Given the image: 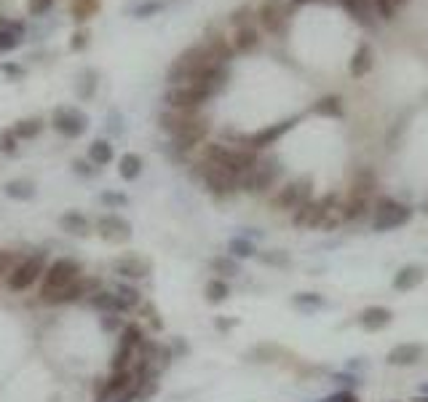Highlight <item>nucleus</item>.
Here are the masks:
<instances>
[{
  "mask_svg": "<svg viewBox=\"0 0 428 402\" xmlns=\"http://www.w3.org/2000/svg\"><path fill=\"white\" fill-rule=\"evenodd\" d=\"M206 134H209V121L199 116V118L187 126L185 132L174 137V147H180V150H190V147H196L199 142H203V140H206Z\"/></svg>",
  "mask_w": 428,
  "mask_h": 402,
  "instance_id": "nucleus-17",
  "label": "nucleus"
},
{
  "mask_svg": "<svg viewBox=\"0 0 428 402\" xmlns=\"http://www.w3.org/2000/svg\"><path fill=\"white\" fill-rule=\"evenodd\" d=\"M160 8V3H145L142 8H137V16H145V13H150V11H158Z\"/></svg>",
  "mask_w": 428,
  "mask_h": 402,
  "instance_id": "nucleus-51",
  "label": "nucleus"
},
{
  "mask_svg": "<svg viewBox=\"0 0 428 402\" xmlns=\"http://www.w3.org/2000/svg\"><path fill=\"white\" fill-rule=\"evenodd\" d=\"M129 384H132V373H129V370H113V375L105 381V386H102L96 400L107 402L110 397H118V394H123V391L129 389Z\"/></svg>",
  "mask_w": 428,
  "mask_h": 402,
  "instance_id": "nucleus-20",
  "label": "nucleus"
},
{
  "mask_svg": "<svg viewBox=\"0 0 428 402\" xmlns=\"http://www.w3.org/2000/svg\"><path fill=\"white\" fill-rule=\"evenodd\" d=\"M8 266H11V255L0 252V276H3V274H8Z\"/></svg>",
  "mask_w": 428,
  "mask_h": 402,
  "instance_id": "nucleus-50",
  "label": "nucleus"
},
{
  "mask_svg": "<svg viewBox=\"0 0 428 402\" xmlns=\"http://www.w3.org/2000/svg\"><path fill=\"white\" fill-rule=\"evenodd\" d=\"M310 199H313V183H310V177H300V180H292V183H287L281 188L273 204L279 207L281 212H294Z\"/></svg>",
  "mask_w": 428,
  "mask_h": 402,
  "instance_id": "nucleus-6",
  "label": "nucleus"
},
{
  "mask_svg": "<svg viewBox=\"0 0 428 402\" xmlns=\"http://www.w3.org/2000/svg\"><path fill=\"white\" fill-rule=\"evenodd\" d=\"M0 150H3V153H13V150H16V134L13 132L0 134Z\"/></svg>",
  "mask_w": 428,
  "mask_h": 402,
  "instance_id": "nucleus-44",
  "label": "nucleus"
},
{
  "mask_svg": "<svg viewBox=\"0 0 428 402\" xmlns=\"http://www.w3.org/2000/svg\"><path fill=\"white\" fill-rule=\"evenodd\" d=\"M86 40H89V32H86V30H80L78 35H75V40H73V49H75V51H80V49L86 46Z\"/></svg>",
  "mask_w": 428,
  "mask_h": 402,
  "instance_id": "nucleus-49",
  "label": "nucleus"
},
{
  "mask_svg": "<svg viewBox=\"0 0 428 402\" xmlns=\"http://www.w3.org/2000/svg\"><path fill=\"white\" fill-rule=\"evenodd\" d=\"M410 217H413V207L391 199V196H380V199L372 204V228L380 231V233L394 231V228L399 226H407Z\"/></svg>",
  "mask_w": 428,
  "mask_h": 402,
  "instance_id": "nucleus-3",
  "label": "nucleus"
},
{
  "mask_svg": "<svg viewBox=\"0 0 428 402\" xmlns=\"http://www.w3.org/2000/svg\"><path fill=\"white\" fill-rule=\"evenodd\" d=\"M89 159H92L94 164H99V166H105V164L113 161V145L105 142V140H96V142H92V147H89Z\"/></svg>",
  "mask_w": 428,
  "mask_h": 402,
  "instance_id": "nucleus-34",
  "label": "nucleus"
},
{
  "mask_svg": "<svg viewBox=\"0 0 428 402\" xmlns=\"http://www.w3.org/2000/svg\"><path fill=\"white\" fill-rule=\"evenodd\" d=\"M420 357H423V346H417V343H399V346H394L388 351V365L407 367V365L420 362Z\"/></svg>",
  "mask_w": 428,
  "mask_h": 402,
  "instance_id": "nucleus-21",
  "label": "nucleus"
},
{
  "mask_svg": "<svg viewBox=\"0 0 428 402\" xmlns=\"http://www.w3.org/2000/svg\"><path fill=\"white\" fill-rule=\"evenodd\" d=\"M145 343V338H142V330L137 327V324H126L123 327V335H120V343H118V351H115V357L110 362V367L113 370H126V365L134 360V351Z\"/></svg>",
  "mask_w": 428,
  "mask_h": 402,
  "instance_id": "nucleus-11",
  "label": "nucleus"
},
{
  "mask_svg": "<svg viewBox=\"0 0 428 402\" xmlns=\"http://www.w3.org/2000/svg\"><path fill=\"white\" fill-rule=\"evenodd\" d=\"M227 295H230V287H227V281L212 279L209 284H206V300H209V303H222Z\"/></svg>",
  "mask_w": 428,
  "mask_h": 402,
  "instance_id": "nucleus-35",
  "label": "nucleus"
},
{
  "mask_svg": "<svg viewBox=\"0 0 428 402\" xmlns=\"http://www.w3.org/2000/svg\"><path fill=\"white\" fill-rule=\"evenodd\" d=\"M40 129H43V123H40L38 118H30V121H19L13 134H16V137H35V134H40Z\"/></svg>",
  "mask_w": 428,
  "mask_h": 402,
  "instance_id": "nucleus-36",
  "label": "nucleus"
},
{
  "mask_svg": "<svg viewBox=\"0 0 428 402\" xmlns=\"http://www.w3.org/2000/svg\"><path fill=\"white\" fill-rule=\"evenodd\" d=\"M206 51L212 54L214 62H220V65H222V62H227V59L233 56V46H230L222 35H212L209 43H206Z\"/></svg>",
  "mask_w": 428,
  "mask_h": 402,
  "instance_id": "nucleus-30",
  "label": "nucleus"
},
{
  "mask_svg": "<svg viewBox=\"0 0 428 402\" xmlns=\"http://www.w3.org/2000/svg\"><path fill=\"white\" fill-rule=\"evenodd\" d=\"M51 3L54 0H30V13H46L49 8H51Z\"/></svg>",
  "mask_w": 428,
  "mask_h": 402,
  "instance_id": "nucleus-47",
  "label": "nucleus"
},
{
  "mask_svg": "<svg viewBox=\"0 0 428 402\" xmlns=\"http://www.w3.org/2000/svg\"><path fill=\"white\" fill-rule=\"evenodd\" d=\"M209 99V94L199 89V86H193V83H182V86H174L169 89L166 94V102L172 110H182V113H196L203 102Z\"/></svg>",
  "mask_w": 428,
  "mask_h": 402,
  "instance_id": "nucleus-10",
  "label": "nucleus"
},
{
  "mask_svg": "<svg viewBox=\"0 0 428 402\" xmlns=\"http://www.w3.org/2000/svg\"><path fill=\"white\" fill-rule=\"evenodd\" d=\"M43 274H46L43 255H32V257H27L25 263H19V266L13 268L11 274H8V279H6V284H8V290H13V293H22L27 287H32Z\"/></svg>",
  "mask_w": 428,
  "mask_h": 402,
  "instance_id": "nucleus-8",
  "label": "nucleus"
},
{
  "mask_svg": "<svg viewBox=\"0 0 428 402\" xmlns=\"http://www.w3.org/2000/svg\"><path fill=\"white\" fill-rule=\"evenodd\" d=\"M401 3H407V0H394V6H401Z\"/></svg>",
  "mask_w": 428,
  "mask_h": 402,
  "instance_id": "nucleus-55",
  "label": "nucleus"
},
{
  "mask_svg": "<svg viewBox=\"0 0 428 402\" xmlns=\"http://www.w3.org/2000/svg\"><path fill=\"white\" fill-rule=\"evenodd\" d=\"M310 113H316V116H327V118H340V116H343V99H340L337 94L321 97L319 102L310 107Z\"/></svg>",
  "mask_w": 428,
  "mask_h": 402,
  "instance_id": "nucleus-27",
  "label": "nucleus"
},
{
  "mask_svg": "<svg viewBox=\"0 0 428 402\" xmlns=\"http://www.w3.org/2000/svg\"><path fill=\"white\" fill-rule=\"evenodd\" d=\"M99 11V0H70V13L75 22H89Z\"/></svg>",
  "mask_w": 428,
  "mask_h": 402,
  "instance_id": "nucleus-31",
  "label": "nucleus"
},
{
  "mask_svg": "<svg viewBox=\"0 0 428 402\" xmlns=\"http://www.w3.org/2000/svg\"><path fill=\"white\" fill-rule=\"evenodd\" d=\"M260 260H263L265 266H287V263H289L287 252H281V250H273V252H263V255H260Z\"/></svg>",
  "mask_w": 428,
  "mask_h": 402,
  "instance_id": "nucleus-40",
  "label": "nucleus"
},
{
  "mask_svg": "<svg viewBox=\"0 0 428 402\" xmlns=\"http://www.w3.org/2000/svg\"><path fill=\"white\" fill-rule=\"evenodd\" d=\"M199 174L201 180H203V185L209 188L214 196H230L233 190H239V177L230 174L227 169H222V166L212 164V161H203Z\"/></svg>",
  "mask_w": 428,
  "mask_h": 402,
  "instance_id": "nucleus-9",
  "label": "nucleus"
},
{
  "mask_svg": "<svg viewBox=\"0 0 428 402\" xmlns=\"http://www.w3.org/2000/svg\"><path fill=\"white\" fill-rule=\"evenodd\" d=\"M118 172L123 180H137L139 174H142V159L137 156V153H126L123 159H120V166H118Z\"/></svg>",
  "mask_w": 428,
  "mask_h": 402,
  "instance_id": "nucleus-32",
  "label": "nucleus"
},
{
  "mask_svg": "<svg viewBox=\"0 0 428 402\" xmlns=\"http://www.w3.org/2000/svg\"><path fill=\"white\" fill-rule=\"evenodd\" d=\"M329 402H359L356 400V397H353V394H348V391H343V394H334L332 400Z\"/></svg>",
  "mask_w": 428,
  "mask_h": 402,
  "instance_id": "nucleus-52",
  "label": "nucleus"
},
{
  "mask_svg": "<svg viewBox=\"0 0 428 402\" xmlns=\"http://www.w3.org/2000/svg\"><path fill=\"white\" fill-rule=\"evenodd\" d=\"M340 212H343V220H348V223H359L367 214H372V201L367 196H348V201L340 207Z\"/></svg>",
  "mask_w": 428,
  "mask_h": 402,
  "instance_id": "nucleus-19",
  "label": "nucleus"
},
{
  "mask_svg": "<svg viewBox=\"0 0 428 402\" xmlns=\"http://www.w3.org/2000/svg\"><path fill=\"white\" fill-rule=\"evenodd\" d=\"M118 293H120V298H123V300L129 303V308L137 306V303H139V293H137L134 287H126V284H120V287H118Z\"/></svg>",
  "mask_w": 428,
  "mask_h": 402,
  "instance_id": "nucleus-42",
  "label": "nucleus"
},
{
  "mask_svg": "<svg viewBox=\"0 0 428 402\" xmlns=\"http://www.w3.org/2000/svg\"><path fill=\"white\" fill-rule=\"evenodd\" d=\"M391 322H394V314H391V308H386V306H367L359 314V324L367 330V333L386 330Z\"/></svg>",
  "mask_w": 428,
  "mask_h": 402,
  "instance_id": "nucleus-16",
  "label": "nucleus"
},
{
  "mask_svg": "<svg viewBox=\"0 0 428 402\" xmlns=\"http://www.w3.org/2000/svg\"><path fill=\"white\" fill-rule=\"evenodd\" d=\"M96 228H99L102 239L107 241H126L132 236V226H129L120 214H102V217L96 220Z\"/></svg>",
  "mask_w": 428,
  "mask_h": 402,
  "instance_id": "nucleus-15",
  "label": "nucleus"
},
{
  "mask_svg": "<svg viewBox=\"0 0 428 402\" xmlns=\"http://www.w3.org/2000/svg\"><path fill=\"white\" fill-rule=\"evenodd\" d=\"M212 268L214 271H220V274H227V276H236V274H239V266H236L233 257H214Z\"/></svg>",
  "mask_w": 428,
  "mask_h": 402,
  "instance_id": "nucleus-37",
  "label": "nucleus"
},
{
  "mask_svg": "<svg viewBox=\"0 0 428 402\" xmlns=\"http://www.w3.org/2000/svg\"><path fill=\"white\" fill-rule=\"evenodd\" d=\"M334 207H337V196L334 193H327L321 199H310L300 209H294L292 223L300 228H319V226L329 228L334 223L332 220Z\"/></svg>",
  "mask_w": 428,
  "mask_h": 402,
  "instance_id": "nucleus-2",
  "label": "nucleus"
},
{
  "mask_svg": "<svg viewBox=\"0 0 428 402\" xmlns=\"http://www.w3.org/2000/svg\"><path fill=\"white\" fill-rule=\"evenodd\" d=\"M203 161H212L217 166H222V169H227L230 174H236L239 180L257 166V156H254L252 147H227V145H222V142L206 145V150H203Z\"/></svg>",
  "mask_w": 428,
  "mask_h": 402,
  "instance_id": "nucleus-1",
  "label": "nucleus"
},
{
  "mask_svg": "<svg viewBox=\"0 0 428 402\" xmlns=\"http://www.w3.org/2000/svg\"><path fill=\"white\" fill-rule=\"evenodd\" d=\"M115 271L120 276H129V279H142L150 274V263L139 255H126V257H118L115 260Z\"/></svg>",
  "mask_w": 428,
  "mask_h": 402,
  "instance_id": "nucleus-18",
  "label": "nucleus"
},
{
  "mask_svg": "<svg viewBox=\"0 0 428 402\" xmlns=\"http://www.w3.org/2000/svg\"><path fill=\"white\" fill-rule=\"evenodd\" d=\"M6 196L16 201H27L35 196V185L27 183V180H11V183L6 185Z\"/></svg>",
  "mask_w": 428,
  "mask_h": 402,
  "instance_id": "nucleus-33",
  "label": "nucleus"
},
{
  "mask_svg": "<svg viewBox=\"0 0 428 402\" xmlns=\"http://www.w3.org/2000/svg\"><path fill=\"white\" fill-rule=\"evenodd\" d=\"M209 65H214V59L212 54L206 51V46H193V49H187V51H182L174 59V65L169 67V80L172 83H177V80H193L201 70H206Z\"/></svg>",
  "mask_w": 428,
  "mask_h": 402,
  "instance_id": "nucleus-4",
  "label": "nucleus"
},
{
  "mask_svg": "<svg viewBox=\"0 0 428 402\" xmlns=\"http://www.w3.org/2000/svg\"><path fill=\"white\" fill-rule=\"evenodd\" d=\"M80 279V266L75 260H70V257H59V260H54L51 266L46 268V274H43V287H40V298L46 300L49 295L59 293V290H65L70 287L73 281Z\"/></svg>",
  "mask_w": 428,
  "mask_h": 402,
  "instance_id": "nucleus-5",
  "label": "nucleus"
},
{
  "mask_svg": "<svg viewBox=\"0 0 428 402\" xmlns=\"http://www.w3.org/2000/svg\"><path fill=\"white\" fill-rule=\"evenodd\" d=\"M257 43H260V35H257V30L252 25L239 27L236 35H233V49L236 51H252Z\"/></svg>",
  "mask_w": 428,
  "mask_h": 402,
  "instance_id": "nucleus-29",
  "label": "nucleus"
},
{
  "mask_svg": "<svg viewBox=\"0 0 428 402\" xmlns=\"http://www.w3.org/2000/svg\"><path fill=\"white\" fill-rule=\"evenodd\" d=\"M374 188H377V180H374L372 169H359L353 174V183H351V196H372Z\"/></svg>",
  "mask_w": 428,
  "mask_h": 402,
  "instance_id": "nucleus-26",
  "label": "nucleus"
},
{
  "mask_svg": "<svg viewBox=\"0 0 428 402\" xmlns=\"http://www.w3.org/2000/svg\"><path fill=\"white\" fill-rule=\"evenodd\" d=\"M99 199H102V204H107V207H123V204L129 201L123 193H110V190H107V193H102Z\"/></svg>",
  "mask_w": 428,
  "mask_h": 402,
  "instance_id": "nucleus-43",
  "label": "nucleus"
},
{
  "mask_svg": "<svg viewBox=\"0 0 428 402\" xmlns=\"http://www.w3.org/2000/svg\"><path fill=\"white\" fill-rule=\"evenodd\" d=\"M297 306H324V298H319L316 293H303L294 298Z\"/></svg>",
  "mask_w": 428,
  "mask_h": 402,
  "instance_id": "nucleus-41",
  "label": "nucleus"
},
{
  "mask_svg": "<svg viewBox=\"0 0 428 402\" xmlns=\"http://www.w3.org/2000/svg\"><path fill=\"white\" fill-rule=\"evenodd\" d=\"M59 228L67 233H75V236H86L89 233V220L80 212H67L59 217Z\"/></svg>",
  "mask_w": 428,
  "mask_h": 402,
  "instance_id": "nucleus-28",
  "label": "nucleus"
},
{
  "mask_svg": "<svg viewBox=\"0 0 428 402\" xmlns=\"http://www.w3.org/2000/svg\"><path fill=\"white\" fill-rule=\"evenodd\" d=\"M279 177H281L279 161H263V164H257L249 174L241 177L239 188L241 190H252V193H265V190H270V188L279 183Z\"/></svg>",
  "mask_w": 428,
  "mask_h": 402,
  "instance_id": "nucleus-7",
  "label": "nucleus"
},
{
  "mask_svg": "<svg viewBox=\"0 0 428 402\" xmlns=\"http://www.w3.org/2000/svg\"><path fill=\"white\" fill-rule=\"evenodd\" d=\"M89 303H92V308L105 311V314H113V311H129V303H126L120 295H113V293H96Z\"/></svg>",
  "mask_w": 428,
  "mask_h": 402,
  "instance_id": "nucleus-25",
  "label": "nucleus"
},
{
  "mask_svg": "<svg viewBox=\"0 0 428 402\" xmlns=\"http://www.w3.org/2000/svg\"><path fill=\"white\" fill-rule=\"evenodd\" d=\"M249 16H252V11H249V8H239V11L230 16V22H233V27L239 30V27H246V25H249Z\"/></svg>",
  "mask_w": 428,
  "mask_h": 402,
  "instance_id": "nucleus-45",
  "label": "nucleus"
},
{
  "mask_svg": "<svg viewBox=\"0 0 428 402\" xmlns=\"http://www.w3.org/2000/svg\"><path fill=\"white\" fill-rule=\"evenodd\" d=\"M297 121H300V118L294 116V118H284V121H279V123H270V126H265V129H260V132L249 134V137H246L244 142L252 147V150H254V147H268V145H273V142H279L281 137H284V134L292 129Z\"/></svg>",
  "mask_w": 428,
  "mask_h": 402,
  "instance_id": "nucleus-14",
  "label": "nucleus"
},
{
  "mask_svg": "<svg viewBox=\"0 0 428 402\" xmlns=\"http://www.w3.org/2000/svg\"><path fill=\"white\" fill-rule=\"evenodd\" d=\"M16 46V35H11L6 27H0V51H8Z\"/></svg>",
  "mask_w": 428,
  "mask_h": 402,
  "instance_id": "nucleus-46",
  "label": "nucleus"
},
{
  "mask_svg": "<svg viewBox=\"0 0 428 402\" xmlns=\"http://www.w3.org/2000/svg\"><path fill=\"white\" fill-rule=\"evenodd\" d=\"M413 402H428V397H415Z\"/></svg>",
  "mask_w": 428,
  "mask_h": 402,
  "instance_id": "nucleus-54",
  "label": "nucleus"
},
{
  "mask_svg": "<svg viewBox=\"0 0 428 402\" xmlns=\"http://www.w3.org/2000/svg\"><path fill=\"white\" fill-rule=\"evenodd\" d=\"M292 6H303V3H313V0H289Z\"/></svg>",
  "mask_w": 428,
  "mask_h": 402,
  "instance_id": "nucleus-53",
  "label": "nucleus"
},
{
  "mask_svg": "<svg viewBox=\"0 0 428 402\" xmlns=\"http://www.w3.org/2000/svg\"><path fill=\"white\" fill-rule=\"evenodd\" d=\"M54 129L65 137H80L86 132V116L75 107H59L54 113Z\"/></svg>",
  "mask_w": 428,
  "mask_h": 402,
  "instance_id": "nucleus-13",
  "label": "nucleus"
},
{
  "mask_svg": "<svg viewBox=\"0 0 428 402\" xmlns=\"http://www.w3.org/2000/svg\"><path fill=\"white\" fill-rule=\"evenodd\" d=\"M86 293H89V284L78 279V281H73L70 287H65V290L49 295V298H46V303H54V306H62V303H75V300H80Z\"/></svg>",
  "mask_w": 428,
  "mask_h": 402,
  "instance_id": "nucleus-24",
  "label": "nucleus"
},
{
  "mask_svg": "<svg viewBox=\"0 0 428 402\" xmlns=\"http://www.w3.org/2000/svg\"><path fill=\"white\" fill-rule=\"evenodd\" d=\"M102 327H105V330H118L120 319H118V317H113V314H107L105 319H102Z\"/></svg>",
  "mask_w": 428,
  "mask_h": 402,
  "instance_id": "nucleus-48",
  "label": "nucleus"
},
{
  "mask_svg": "<svg viewBox=\"0 0 428 402\" xmlns=\"http://www.w3.org/2000/svg\"><path fill=\"white\" fill-rule=\"evenodd\" d=\"M370 6H372V11H377V16H383V19H394V11H396L394 0H370Z\"/></svg>",
  "mask_w": 428,
  "mask_h": 402,
  "instance_id": "nucleus-39",
  "label": "nucleus"
},
{
  "mask_svg": "<svg viewBox=\"0 0 428 402\" xmlns=\"http://www.w3.org/2000/svg\"><path fill=\"white\" fill-rule=\"evenodd\" d=\"M230 255H236V257H252L254 244L246 239H233L230 241Z\"/></svg>",
  "mask_w": 428,
  "mask_h": 402,
  "instance_id": "nucleus-38",
  "label": "nucleus"
},
{
  "mask_svg": "<svg viewBox=\"0 0 428 402\" xmlns=\"http://www.w3.org/2000/svg\"><path fill=\"white\" fill-rule=\"evenodd\" d=\"M423 279H426L423 266H404L399 268V274L394 276V287L401 290V293H407V290H415Z\"/></svg>",
  "mask_w": 428,
  "mask_h": 402,
  "instance_id": "nucleus-23",
  "label": "nucleus"
},
{
  "mask_svg": "<svg viewBox=\"0 0 428 402\" xmlns=\"http://www.w3.org/2000/svg\"><path fill=\"white\" fill-rule=\"evenodd\" d=\"M257 19L268 32H281L289 19V8L284 6V0H263L257 8Z\"/></svg>",
  "mask_w": 428,
  "mask_h": 402,
  "instance_id": "nucleus-12",
  "label": "nucleus"
},
{
  "mask_svg": "<svg viewBox=\"0 0 428 402\" xmlns=\"http://www.w3.org/2000/svg\"><path fill=\"white\" fill-rule=\"evenodd\" d=\"M372 59L374 56L370 43H359L353 56H351V75H353V78H364V75L372 70Z\"/></svg>",
  "mask_w": 428,
  "mask_h": 402,
  "instance_id": "nucleus-22",
  "label": "nucleus"
}]
</instances>
